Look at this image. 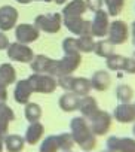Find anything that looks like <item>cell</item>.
I'll return each mask as SVG.
<instances>
[{"label": "cell", "instance_id": "27", "mask_svg": "<svg viewBox=\"0 0 135 152\" xmlns=\"http://www.w3.org/2000/svg\"><path fill=\"white\" fill-rule=\"evenodd\" d=\"M94 52H95L98 57L107 58V57H110L111 54H114V45L110 43L108 40H100V42H95Z\"/></svg>", "mask_w": 135, "mask_h": 152}, {"label": "cell", "instance_id": "23", "mask_svg": "<svg viewBox=\"0 0 135 152\" xmlns=\"http://www.w3.org/2000/svg\"><path fill=\"white\" fill-rule=\"evenodd\" d=\"M3 145L8 152H22L25 140L19 134H6V137L3 139Z\"/></svg>", "mask_w": 135, "mask_h": 152}, {"label": "cell", "instance_id": "10", "mask_svg": "<svg viewBox=\"0 0 135 152\" xmlns=\"http://www.w3.org/2000/svg\"><path fill=\"white\" fill-rule=\"evenodd\" d=\"M105 149L110 152H135V137L110 136L105 140Z\"/></svg>", "mask_w": 135, "mask_h": 152}, {"label": "cell", "instance_id": "43", "mask_svg": "<svg viewBox=\"0 0 135 152\" xmlns=\"http://www.w3.org/2000/svg\"><path fill=\"white\" fill-rule=\"evenodd\" d=\"M132 134H134V137H135V124H134V128H132Z\"/></svg>", "mask_w": 135, "mask_h": 152}, {"label": "cell", "instance_id": "32", "mask_svg": "<svg viewBox=\"0 0 135 152\" xmlns=\"http://www.w3.org/2000/svg\"><path fill=\"white\" fill-rule=\"evenodd\" d=\"M56 140H58L59 151H71L73 146H74V140H73V137H71L70 133L56 134Z\"/></svg>", "mask_w": 135, "mask_h": 152}, {"label": "cell", "instance_id": "45", "mask_svg": "<svg viewBox=\"0 0 135 152\" xmlns=\"http://www.w3.org/2000/svg\"><path fill=\"white\" fill-rule=\"evenodd\" d=\"M101 152H110V151H107V149H105V151H101Z\"/></svg>", "mask_w": 135, "mask_h": 152}, {"label": "cell", "instance_id": "19", "mask_svg": "<svg viewBox=\"0 0 135 152\" xmlns=\"http://www.w3.org/2000/svg\"><path fill=\"white\" fill-rule=\"evenodd\" d=\"M79 102H80V97L74 93H70V91H67L65 94H62L59 99H58V106L61 110L64 112H74L77 110L79 107Z\"/></svg>", "mask_w": 135, "mask_h": 152}, {"label": "cell", "instance_id": "15", "mask_svg": "<svg viewBox=\"0 0 135 152\" xmlns=\"http://www.w3.org/2000/svg\"><path fill=\"white\" fill-rule=\"evenodd\" d=\"M15 112L6 103H0V140H3L9 131V124L15 121Z\"/></svg>", "mask_w": 135, "mask_h": 152}, {"label": "cell", "instance_id": "33", "mask_svg": "<svg viewBox=\"0 0 135 152\" xmlns=\"http://www.w3.org/2000/svg\"><path fill=\"white\" fill-rule=\"evenodd\" d=\"M62 51H64V54H74V52H79L76 39H74V37H65V39L62 40Z\"/></svg>", "mask_w": 135, "mask_h": 152}, {"label": "cell", "instance_id": "37", "mask_svg": "<svg viewBox=\"0 0 135 152\" xmlns=\"http://www.w3.org/2000/svg\"><path fill=\"white\" fill-rule=\"evenodd\" d=\"M8 87L0 85V103H6L8 102Z\"/></svg>", "mask_w": 135, "mask_h": 152}, {"label": "cell", "instance_id": "26", "mask_svg": "<svg viewBox=\"0 0 135 152\" xmlns=\"http://www.w3.org/2000/svg\"><path fill=\"white\" fill-rule=\"evenodd\" d=\"M77 42V49L79 52L82 54H89V52H94V48H95V40H94V36H89V34H85V36H79L76 39Z\"/></svg>", "mask_w": 135, "mask_h": 152}, {"label": "cell", "instance_id": "13", "mask_svg": "<svg viewBox=\"0 0 135 152\" xmlns=\"http://www.w3.org/2000/svg\"><path fill=\"white\" fill-rule=\"evenodd\" d=\"M108 26H110V20H108L107 11H103V9L97 11L95 15H94V20L91 21V33H92V36H97V37L107 36Z\"/></svg>", "mask_w": 135, "mask_h": 152}, {"label": "cell", "instance_id": "3", "mask_svg": "<svg viewBox=\"0 0 135 152\" xmlns=\"http://www.w3.org/2000/svg\"><path fill=\"white\" fill-rule=\"evenodd\" d=\"M58 81V87H61L65 91H70L77 94L79 97L83 96H89L92 87H91V81L88 78H83V76H77V78H73L71 75L67 76H61V78L56 79Z\"/></svg>", "mask_w": 135, "mask_h": 152}, {"label": "cell", "instance_id": "4", "mask_svg": "<svg viewBox=\"0 0 135 152\" xmlns=\"http://www.w3.org/2000/svg\"><path fill=\"white\" fill-rule=\"evenodd\" d=\"M28 82L31 85L33 93H39V94H51L58 88L56 78L48 73H33L28 78Z\"/></svg>", "mask_w": 135, "mask_h": 152}, {"label": "cell", "instance_id": "22", "mask_svg": "<svg viewBox=\"0 0 135 152\" xmlns=\"http://www.w3.org/2000/svg\"><path fill=\"white\" fill-rule=\"evenodd\" d=\"M17 82V70L11 63H3L0 66V85L9 87Z\"/></svg>", "mask_w": 135, "mask_h": 152}, {"label": "cell", "instance_id": "36", "mask_svg": "<svg viewBox=\"0 0 135 152\" xmlns=\"http://www.w3.org/2000/svg\"><path fill=\"white\" fill-rule=\"evenodd\" d=\"M11 45L9 42V37L6 36L5 31H0V51H3V49H8Z\"/></svg>", "mask_w": 135, "mask_h": 152}, {"label": "cell", "instance_id": "24", "mask_svg": "<svg viewBox=\"0 0 135 152\" xmlns=\"http://www.w3.org/2000/svg\"><path fill=\"white\" fill-rule=\"evenodd\" d=\"M43 115V110H42V106L37 104V103H27L24 104V116L28 122H37L40 121Z\"/></svg>", "mask_w": 135, "mask_h": 152}, {"label": "cell", "instance_id": "25", "mask_svg": "<svg viewBox=\"0 0 135 152\" xmlns=\"http://www.w3.org/2000/svg\"><path fill=\"white\" fill-rule=\"evenodd\" d=\"M49 61L51 58L45 54H39V55H34V58L31 60L30 66H31V70L34 73H46L48 70V66H49Z\"/></svg>", "mask_w": 135, "mask_h": 152}, {"label": "cell", "instance_id": "44", "mask_svg": "<svg viewBox=\"0 0 135 152\" xmlns=\"http://www.w3.org/2000/svg\"><path fill=\"white\" fill-rule=\"evenodd\" d=\"M61 152H73V151H61Z\"/></svg>", "mask_w": 135, "mask_h": 152}, {"label": "cell", "instance_id": "7", "mask_svg": "<svg viewBox=\"0 0 135 152\" xmlns=\"http://www.w3.org/2000/svg\"><path fill=\"white\" fill-rule=\"evenodd\" d=\"M128 36H129V28H128V24L125 21L114 20L113 23H110L108 31H107V37H108L107 40L110 43H113L114 46L122 45L128 40Z\"/></svg>", "mask_w": 135, "mask_h": 152}, {"label": "cell", "instance_id": "9", "mask_svg": "<svg viewBox=\"0 0 135 152\" xmlns=\"http://www.w3.org/2000/svg\"><path fill=\"white\" fill-rule=\"evenodd\" d=\"M62 24L70 33H73L76 36H85V34L92 36L91 21L83 20L82 17H62Z\"/></svg>", "mask_w": 135, "mask_h": 152}, {"label": "cell", "instance_id": "40", "mask_svg": "<svg viewBox=\"0 0 135 152\" xmlns=\"http://www.w3.org/2000/svg\"><path fill=\"white\" fill-rule=\"evenodd\" d=\"M53 2H55L56 5H59V6H61V5H64V3H67V0H53Z\"/></svg>", "mask_w": 135, "mask_h": 152}, {"label": "cell", "instance_id": "38", "mask_svg": "<svg viewBox=\"0 0 135 152\" xmlns=\"http://www.w3.org/2000/svg\"><path fill=\"white\" fill-rule=\"evenodd\" d=\"M17 2H18L19 5H28V3L33 2V0H17Z\"/></svg>", "mask_w": 135, "mask_h": 152}, {"label": "cell", "instance_id": "8", "mask_svg": "<svg viewBox=\"0 0 135 152\" xmlns=\"http://www.w3.org/2000/svg\"><path fill=\"white\" fill-rule=\"evenodd\" d=\"M8 51V57L9 60L12 61H17V63H31V60L34 58V52L33 49L25 45V43H19V42H14L9 45V48L6 49Z\"/></svg>", "mask_w": 135, "mask_h": 152}, {"label": "cell", "instance_id": "30", "mask_svg": "<svg viewBox=\"0 0 135 152\" xmlns=\"http://www.w3.org/2000/svg\"><path fill=\"white\" fill-rule=\"evenodd\" d=\"M125 61H126V57H122V55H117V54H111L110 57L105 58V66L110 70H123Z\"/></svg>", "mask_w": 135, "mask_h": 152}, {"label": "cell", "instance_id": "20", "mask_svg": "<svg viewBox=\"0 0 135 152\" xmlns=\"http://www.w3.org/2000/svg\"><path fill=\"white\" fill-rule=\"evenodd\" d=\"M77 110L80 112V116H83L85 119H89L98 110V103L92 96H83V97H80Z\"/></svg>", "mask_w": 135, "mask_h": 152}, {"label": "cell", "instance_id": "14", "mask_svg": "<svg viewBox=\"0 0 135 152\" xmlns=\"http://www.w3.org/2000/svg\"><path fill=\"white\" fill-rule=\"evenodd\" d=\"M113 118L120 124L135 122V104L131 103H119L113 112Z\"/></svg>", "mask_w": 135, "mask_h": 152}, {"label": "cell", "instance_id": "34", "mask_svg": "<svg viewBox=\"0 0 135 152\" xmlns=\"http://www.w3.org/2000/svg\"><path fill=\"white\" fill-rule=\"evenodd\" d=\"M85 3L88 6V9H91L92 12H97L103 8L104 5V0H85Z\"/></svg>", "mask_w": 135, "mask_h": 152}, {"label": "cell", "instance_id": "1", "mask_svg": "<svg viewBox=\"0 0 135 152\" xmlns=\"http://www.w3.org/2000/svg\"><path fill=\"white\" fill-rule=\"evenodd\" d=\"M70 134L82 151L91 152L97 148V136L92 133L88 121L83 116H74L70 121Z\"/></svg>", "mask_w": 135, "mask_h": 152}, {"label": "cell", "instance_id": "39", "mask_svg": "<svg viewBox=\"0 0 135 152\" xmlns=\"http://www.w3.org/2000/svg\"><path fill=\"white\" fill-rule=\"evenodd\" d=\"M131 31H132V39H135V21H134L132 26H131Z\"/></svg>", "mask_w": 135, "mask_h": 152}, {"label": "cell", "instance_id": "6", "mask_svg": "<svg viewBox=\"0 0 135 152\" xmlns=\"http://www.w3.org/2000/svg\"><path fill=\"white\" fill-rule=\"evenodd\" d=\"M86 121H88V124H89V127H91V130H92V133H94L95 136H105L107 131H110V128H111L113 116H111L108 112L98 109V110H97L89 119H86Z\"/></svg>", "mask_w": 135, "mask_h": 152}, {"label": "cell", "instance_id": "21", "mask_svg": "<svg viewBox=\"0 0 135 152\" xmlns=\"http://www.w3.org/2000/svg\"><path fill=\"white\" fill-rule=\"evenodd\" d=\"M88 6L85 0H70L64 8H62V17H83Z\"/></svg>", "mask_w": 135, "mask_h": 152}, {"label": "cell", "instance_id": "41", "mask_svg": "<svg viewBox=\"0 0 135 152\" xmlns=\"http://www.w3.org/2000/svg\"><path fill=\"white\" fill-rule=\"evenodd\" d=\"M33 2H45V3H49V2H52V0H33Z\"/></svg>", "mask_w": 135, "mask_h": 152}, {"label": "cell", "instance_id": "31", "mask_svg": "<svg viewBox=\"0 0 135 152\" xmlns=\"http://www.w3.org/2000/svg\"><path fill=\"white\" fill-rule=\"evenodd\" d=\"M104 3L107 6L108 17H117L125 6V0H104Z\"/></svg>", "mask_w": 135, "mask_h": 152}, {"label": "cell", "instance_id": "18", "mask_svg": "<svg viewBox=\"0 0 135 152\" xmlns=\"http://www.w3.org/2000/svg\"><path fill=\"white\" fill-rule=\"evenodd\" d=\"M91 81V87L92 90L98 91V93H103V91H107L110 88V84H111V78H110V73L105 72V70H97L92 78L89 79Z\"/></svg>", "mask_w": 135, "mask_h": 152}, {"label": "cell", "instance_id": "46", "mask_svg": "<svg viewBox=\"0 0 135 152\" xmlns=\"http://www.w3.org/2000/svg\"><path fill=\"white\" fill-rule=\"evenodd\" d=\"M132 42H134V46H135V39H132Z\"/></svg>", "mask_w": 135, "mask_h": 152}, {"label": "cell", "instance_id": "17", "mask_svg": "<svg viewBox=\"0 0 135 152\" xmlns=\"http://www.w3.org/2000/svg\"><path fill=\"white\" fill-rule=\"evenodd\" d=\"M43 134H45V125L37 121V122H30V125L27 127L25 130V134H24V140L27 145H37L42 139H43Z\"/></svg>", "mask_w": 135, "mask_h": 152}, {"label": "cell", "instance_id": "35", "mask_svg": "<svg viewBox=\"0 0 135 152\" xmlns=\"http://www.w3.org/2000/svg\"><path fill=\"white\" fill-rule=\"evenodd\" d=\"M123 70H125L126 73H129V75H135V58H128V57H126Z\"/></svg>", "mask_w": 135, "mask_h": 152}, {"label": "cell", "instance_id": "28", "mask_svg": "<svg viewBox=\"0 0 135 152\" xmlns=\"http://www.w3.org/2000/svg\"><path fill=\"white\" fill-rule=\"evenodd\" d=\"M116 97H117L119 103H131V100L134 97V90L126 84H120L116 88Z\"/></svg>", "mask_w": 135, "mask_h": 152}, {"label": "cell", "instance_id": "11", "mask_svg": "<svg viewBox=\"0 0 135 152\" xmlns=\"http://www.w3.org/2000/svg\"><path fill=\"white\" fill-rule=\"evenodd\" d=\"M19 18L18 9H15L11 5L0 6V31H9L14 30Z\"/></svg>", "mask_w": 135, "mask_h": 152}, {"label": "cell", "instance_id": "12", "mask_svg": "<svg viewBox=\"0 0 135 152\" xmlns=\"http://www.w3.org/2000/svg\"><path fill=\"white\" fill-rule=\"evenodd\" d=\"M40 36V30L34 26V24H18L15 27V37H17V42L19 43H33L39 39Z\"/></svg>", "mask_w": 135, "mask_h": 152}, {"label": "cell", "instance_id": "5", "mask_svg": "<svg viewBox=\"0 0 135 152\" xmlns=\"http://www.w3.org/2000/svg\"><path fill=\"white\" fill-rule=\"evenodd\" d=\"M34 26L40 31H45V33H49V34H55L62 27V15L59 12L37 15L34 18Z\"/></svg>", "mask_w": 135, "mask_h": 152}, {"label": "cell", "instance_id": "29", "mask_svg": "<svg viewBox=\"0 0 135 152\" xmlns=\"http://www.w3.org/2000/svg\"><path fill=\"white\" fill-rule=\"evenodd\" d=\"M59 146H58V140H56V134L48 136L42 140L39 152H58Z\"/></svg>", "mask_w": 135, "mask_h": 152}, {"label": "cell", "instance_id": "42", "mask_svg": "<svg viewBox=\"0 0 135 152\" xmlns=\"http://www.w3.org/2000/svg\"><path fill=\"white\" fill-rule=\"evenodd\" d=\"M3 151V140H0V152Z\"/></svg>", "mask_w": 135, "mask_h": 152}, {"label": "cell", "instance_id": "16", "mask_svg": "<svg viewBox=\"0 0 135 152\" xmlns=\"http://www.w3.org/2000/svg\"><path fill=\"white\" fill-rule=\"evenodd\" d=\"M33 94L31 85L28 82V79H21L15 84V90H14V100L18 104H27L30 102V97Z\"/></svg>", "mask_w": 135, "mask_h": 152}, {"label": "cell", "instance_id": "2", "mask_svg": "<svg viewBox=\"0 0 135 152\" xmlns=\"http://www.w3.org/2000/svg\"><path fill=\"white\" fill-rule=\"evenodd\" d=\"M80 63H82V54L80 52L64 54V57L61 60H52L51 58L46 73L58 79V78H61V76L71 75L74 70L79 69Z\"/></svg>", "mask_w": 135, "mask_h": 152}]
</instances>
